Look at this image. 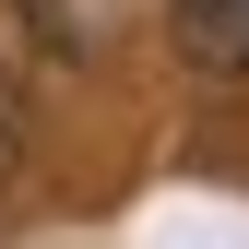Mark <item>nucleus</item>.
Wrapping results in <instances>:
<instances>
[{
  "instance_id": "obj_1",
  "label": "nucleus",
  "mask_w": 249,
  "mask_h": 249,
  "mask_svg": "<svg viewBox=\"0 0 249 249\" xmlns=\"http://www.w3.org/2000/svg\"><path fill=\"white\" fill-rule=\"evenodd\" d=\"M166 24H178V59L190 71H249V0H166Z\"/></svg>"
},
{
  "instance_id": "obj_2",
  "label": "nucleus",
  "mask_w": 249,
  "mask_h": 249,
  "mask_svg": "<svg viewBox=\"0 0 249 249\" xmlns=\"http://www.w3.org/2000/svg\"><path fill=\"white\" fill-rule=\"evenodd\" d=\"M24 12H36V36H48L59 59H83V48H107V36H119L95 0H24Z\"/></svg>"
},
{
  "instance_id": "obj_3",
  "label": "nucleus",
  "mask_w": 249,
  "mask_h": 249,
  "mask_svg": "<svg viewBox=\"0 0 249 249\" xmlns=\"http://www.w3.org/2000/svg\"><path fill=\"white\" fill-rule=\"evenodd\" d=\"M12 178H24V83L0 71V190H12Z\"/></svg>"
}]
</instances>
